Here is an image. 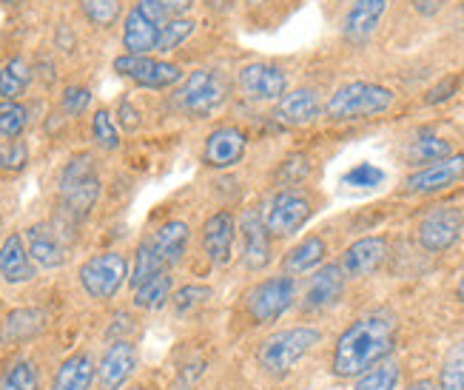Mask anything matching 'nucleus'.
<instances>
[{"instance_id": "nucleus-12", "label": "nucleus", "mask_w": 464, "mask_h": 390, "mask_svg": "<svg viewBox=\"0 0 464 390\" xmlns=\"http://www.w3.org/2000/svg\"><path fill=\"white\" fill-rule=\"evenodd\" d=\"M140 367V354L134 339H114L97 359V390H126Z\"/></svg>"}, {"instance_id": "nucleus-31", "label": "nucleus", "mask_w": 464, "mask_h": 390, "mask_svg": "<svg viewBox=\"0 0 464 390\" xmlns=\"http://www.w3.org/2000/svg\"><path fill=\"white\" fill-rule=\"evenodd\" d=\"M214 299V288L206 282H188V285H179L171 294V311L177 317H194L197 311H203V307Z\"/></svg>"}, {"instance_id": "nucleus-45", "label": "nucleus", "mask_w": 464, "mask_h": 390, "mask_svg": "<svg viewBox=\"0 0 464 390\" xmlns=\"http://www.w3.org/2000/svg\"><path fill=\"white\" fill-rule=\"evenodd\" d=\"M299 157H302V154H296V157L285 160V166L279 169V177H282V180H288V182H296V180H302V177L308 174V160L302 162V166H296V162H299Z\"/></svg>"}, {"instance_id": "nucleus-30", "label": "nucleus", "mask_w": 464, "mask_h": 390, "mask_svg": "<svg viewBox=\"0 0 464 390\" xmlns=\"http://www.w3.org/2000/svg\"><path fill=\"white\" fill-rule=\"evenodd\" d=\"M34 80V69L29 66L26 57H9L0 66V97L4 100H20Z\"/></svg>"}, {"instance_id": "nucleus-5", "label": "nucleus", "mask_w": 464, "mask_h": 390, "mask_svg": "<svg viewBox=\"0 0 464 390\" xmlns=\"http://www.w3.org/2000/svg\"><path fill=\"white\" fill-rule=\"evenodd\" d=\"M228 77L217 69H197L186 80H179L174 92V106L194 120H206L217 114L228 100Z\"/></svg>"}, {"instance_id": "nucleus-13", "label": "nucleus", "mask_w": 464, "mask_h": 390, "mask_svg": "<svg viewBox=\"0 0 464 390\" xmlns=\"http://www.w3.org/2000/svg\"><path fill=\"white\" fill-rule=\"evenodd\" d=\"M20 234H24L26 251L37 271H60L69 262V245L54 231L52 222H32Z\"/></svg>"}, {"instance_id": "nucleus-1", "label": "nucleus", "mask_w": 464, "mask_h": 390, "mask_svg": "<svg viewBox=\"0 0 464 390\" xmlns=\"http://www.w3.org/2000/svg\"><path fill=\"white\" fill-rule=\"evenodd\" d=\"M396 327L391 311H371L353 319L334 345L331 374L339 379H356L376 362L388 359L396 347Z\"/></svg>"}, {"instance_id": "nucleus-46", "label": "nucleus", "mask_w": 464, "mask_h": 390, "mask_svg": "<svg viewBox=\"0 0 464 390\" xmlns=\"http://www.w3.org/2000/svg\"><path fill=\"white\" fill-rule=\"evenodd\" d=\"M154 4L163 9L169 17H183L191 9V0H154Z\"/></svg>"}, {"instance_id": "nucleus-50", "label": "nucleus", "mask_w": 464, "mask_h": 390, "mask_svg": "<svg viewBox=\"0 0 464 390\" xmlns=\"http://www.w3.org/2000/svg\"><path fill=\"white\" fill-rule=\"evenodd\" d=\"M0 4H6V6H17L20 0H0Z\"/></svg>"}, {"instance_id": "nucleus-3", "label": "nucleus", "mask_w": 464, "mask_h": 390, "mask_svg": "<svg viewBox=\"0 0 464 390\" xmlns=\"http://www.w3.org/2000/svg\"><path fill=\"white\" fill-rule=\"evenodd\" d=\"M322 342V331L314 325H294L262 339L256 347V365L266 376H285Z\"/></svg>"}, {"instance_id": "nucleus-20", "label": "nucleus", "mask_w": 464, "mask_h": 390, "mask_svg": "<svg viewBox=\"0 0 464 390\" xmlns=\"http://www.w3.org/2000/svg\"><path fill=\"white\" fill-rule=\"evenodd\" d=\"M345 271H342L339 262H325L314 271L305 299H302V311H325V307L336 305L345 294Z\"/></svg>"}, {"instance_id": "nucleus-42", "label": "nucleus", "mask_w": 464, "mask_h": 390, "mask_svg": "<svg viewBox=\"0 0 464 390\" xmlns=\"http://www.w3.org/2000/svg\"><path fill=\"white\" fill-rule=\"evenodd\" d=\"M342 182H345V186H353V189H376L385 182V171L373 166V162H359V166H353L345 177H342Z\"/></svg>"}, {"instance_id": "nucleus-17", "label": "nucleus", "mask_w": 464, "mask_h": 390, "mask_svg": "<svg viewBox=\"0 0 464 390\" xmlns=\"http://www.w3.org/2000/svg\"><path fill=\"white\" fill-rule=\"evenodd\" d=\"M199 242H203V254L223 268L234 259V242H237V219L231 211H214L206 222H203V234H199Z\"/></svg>"}, {"instance_id": "nucleus-11", "label": "nucleus", "mask_w": 464, "mask_h": 390, "mask_svg": "<svg viewBox=\"0 0 464 390\" xmlns=\"http://www.w3.org/2000/svg\"><path fill=\"white\" fill-rule=\"evenodd\" d=\"M114 72L120 77H129L140 89L163 92L177 86L183 80V69L166 63V60H154L149 54H120L114 57Z\"/></svg>"}, {"instance_id": "nucleus-35", "label": "nucleus", "mask_w": 464, "mask_h": 390, "mask_svg": "<svg viewBox=\"0 0 464 390\" xmlns=\"http://www.w3.org/2000/svg\"><path fill=\"white\" fill-rule=\"evenodd\" d=\"M436 387L439 390H464V342L453 345L445 362H441Z\"/></svg>"}, {"instance_id": "nucleus-8", "label": "nucleus", "mask_w": 464, "mask_h": 390, "mask_svg": "<svg viewBox=\"0 0 464 390\" xmlns=\"http://www.w3.org/2000/svg\"><path fill=\"white\" fill-rule=\"evenodd\" d=\"M314 214V202L308 197V191H302L296 186L282 189L276 194L268 197V202L259 209L262 225L271 239H288L294 237L302 225H305Z\"/></svg>"}, {"instance_id": "nucleus-43", "label": "nucleus", "mask_w": 464, "mask_h": 390, "mask_svg": "<svg viewBox=\"0 0 464 390\" xmlns=\"http://www.w3.org/2000/svg\"><path fill=\"white\" fill-rule=\"evenodd\" d=\"M459 92V74H450V77H441L439 83L425 94V102L428 106H439V102L450 100L453 94Z\"/></svg>"}, {"instance_id": "nucleus-4", "label": "nucleus", "mask_w": 464, "mask_h": 390, "mask_svg": "<svg viewBox=\"0 0 464 390\" xmlns=\"http://www.w3.org/2000/svg\"><path fill=\"white\" fill-rule=\"evenodd\" d=\"M129 271L131 262L123 251H97L80 262L77 285L92 302L106 305L123 291V285L129 282Z\"/></svg>"}, {"instance_id": "nucleus-47", "label": "nucleus", "mask_w": 464, "mask_h": 390, "mask_svg": "<svg viewBox=\"0 0 464 390\" xmlns=\"http://www.w3.org/2000/svg\"><path fill=\"white\" fill-rule=\"evenodd\" d=\"M411 4L419 15H436L441 6H445V0H411Z\"/></svg>"}, {"instance_id": "nucleus-27", "label": "nucleus", "mask_w": 464, "mask_h": 390, "mask_svg": "<svg viewBox=\"0 0 464 390\" xmlns=\"http://www.w3.org/2000/svg\"><path fill=\"white\" fill-rule=\"evenodd\" d=\"M328 257V245L319 234H311L302 242H296L294 249L282 257V274L288 277H299V274H308V271H316L322 262Z\"/></svg>"}, {"instance_id": "nucleus-39", "label": "nucleus", "mask_w": 464, "mask_h": 390, "mask_svg": "<svg viewBox=\"0 0 464 390\" xmlns=\"http://www.w3.org/2000/svg\"><path fill=\"white\" fill-rule=\"evenodd\" d=\"M194 29H197L194 20H188V17H171L169 24L163 26V32H160L157 52H171V49H177L186 37L194 34Z\"/></svg>"}, {"instance_id": "nucleus-51", "label": "nucleus", "mask_w": 464, "mask_h": 390, "mask_svg": "<svg viewBox=\"0 0 464 390\" xmlns=\"http://www.w3.org/2000/svg\"><path fill=\"white\" fill-rule=\"evenodd\" d=\"M129 390H149L146 385H134V387H129Z\"/></svg>"}, {"instance_id": "nucleus-29", "label": "nucleus", "mask_w": 464, "mask_h": 390, "mask_svg": "<svg viewBox=\"0 0 464 390\" xmlns=\"http://www.w3.org/2000/svg\"><path fill=\"white\" fill-rule=\"evenodd\" d=\"M171 294H174V274L171 271H163L151 277L149 282L137 285L134 288V299L131 305L140 307V311H163V307L171 302Z\"/></svg>"}, {"instance_id": "nucleus-24", "label": "nucleus", "mask_w": 464, "mask_h": 390, "mask_svg": "<svg viewBox=\"0 0 464 390\" xmlns=\"http://www.w3.org/2000/svg\"><path fill=\"white\" fill-rule=\"evenodd\" d=\"M322 112H325V106H322L314 89H294L276 100L274 117L282 126H311V122L322 117Z\"/></svg>"}, {"instance_id": "nucleus-7", "label": "nucleus", "mask_w": 464, "mask_h": 390, "mask_svg": "<svg viewBox=\"0 0 464 390\" xmlns=\"http://www.w3.org/2000/svg\"><path fill=\"white\" fill-rule=\"evenodd\" d=\"M296 302V277L276 274L259 279L242 294V311L251 325H271Z\"/></svg>"}, {"instance_id": "nucleus-32", "label": "nucleus", "mask_w": 464, "mask_h": 390, "mask_svg": "<svg viewBox=\"0 0 464 390\" xmlns=\"http://www.w3.org/2000/svg\"><path fill=\"white\" fill-rule=\"evenodd\" d=\"M169 271L163 262H160V257L154 254V249L149 245V239L143 237L137 242V249H134V257H131V271H129V285L131 288H137V285H143L149 282L151 277L157 274H163Z\"/></svg>"}, {"instance_id": "nucleus-40", "label": "nucleus", "mask_w": 464, "mask_h": 390, "mask_svg": "<svg viewBox=\"0 0 464 390\" xmlns=\"http://www.w3.org/2000/svg\"><path fill=\"white\" fill-rule=\"evenodd\" d=\"M29 146L24 140H6L4 146H0V171L6 174H20L26 166H29Z\"/></svg>"}, {"instance_id": "nucleus-15", "label": "nucleus", "mask_w": 464, "mask_h": 390, "mask_svg": "<svg viewBox=\"0 0 464 390\" xmlns=\"http://www.w3.org/2000/svg\"><path fill=\"white\" fill-rule=\"evenodd\" d=\"M49 327V314L37 305H20L0 319V345L20 347L34 342Z\"/></svg>"}, {"instance_id": "nucleus-14", "label": "nucleus", "mask_w": 464, "mask_h": 390, "mask_svg": "<svg viewBox=\"0 0 464 390\" xmlns=\"http://www.w3.org/2000/svg\"><path fill=\"white\" fill-rule=\"evenodd\" d=\"M239 92L254 102H276L288 92V74L274 63H248L237 74Z\"/></svg>"}, {"instance_id": "nucleus-38", "label": "nucleus", "mask_w": 464, "mask_h": 390, "mask_svg": "<svg viewBox=\"0 0 464 390\" xmlns=\"http://www.w3.org/2000/svg\"><path fill=\"white\" fill-rule=\"evenodd\" d=\"M453 154V146L441 137H419L411 146V160L416 162H439Z\"/></svg>"}, {"instance_id": "nucleus-21", "label": "nucleus", "mask_w": 464, "mask_h": 390, "mask_svg": "<svg viewBox=\"0 0 464 390\" xmlns=\"http://www.w3.org/2000/svg\"><path fill=\"white\" fill-rule=\"evenodd\" d=\"M388 257V239L385 237H362L353 245H348V251L342 254V271L345 277L362 279L371 277L382 268V262Z\"/></svg>"}, {"instance_id": "nucleus-9", "label": "nucleus", "mask_w": 464, "mask_h": 390, "mask_svg": "<svg viewBox=\"0 0 464 390\" xmlns=\"http://www.w3.org/2000/svg\"><path fill=\"white\" fill-rule=\"evenodd\" d=\"M169 15L160 9L154 0H140L129 12L123 24V46L126 54H151L157 52L160 32L169 24Z\"/></svg>"}, {"instance_id": "nucleus-23", "label": "nucleus", "mask_w": 464, "mask_h": 390, "mask_svg": "<svg viewBox=\"0 0 464 390\" xmlns=\"http://www.w3.org/2000/svg\"><path fill=\"white\" fill-rule=\"evenodd\" d=\"M149 245L154 249V254L160 257V262L166 265V268H177L179 262H183L186 251H188V242H191V229L188 222L183 219H169L160 225L157 231H151L149 237Z\"/></svg>"}, {"instance_id": "nucleus-2", "label": "nucleus", "mask_w": 464, "mask_h": 390, "mask_svg": "<svg viewBox=\"0 0 464 390\" xmlns=\"http://www.w3.org/2000/svg\"><path fill=\"white\" fill-rule=\"evenodd\" d=\"M100 197V174L92 154L80 151L57 174V214L69 222H83Z\"/></svg>"}, {"instance_id": "nucleus-19", "label": "nucleus", "mask_w": 464, "mask_h": 390, "mask_svg": "<svg viewBox=\"0 0 464 390\" xmlns=\"http://www.w3.org/2000/svg\"><path fill=\"white\" fill-rule=\"evenodd\" d=\"M459 180H464V154H450L445 160L430 162V166L413 171L405 180V189L411 194H436V191L456 186Z\"/></svg>"}, {"instance_id": "nucleus-28", "label": "nucleus", "mask_w": 464, "mask_h": 390, "mask_svg": "<svg viewBox=\"0 0 464 390\" xmlns=\"http://www.w3.org/2000/svg\"><path fill=\"white\" fill-rule=\"evenodd\" d=\"M0 390H44V371L32 356H12L0 367Z\"/></svg>"}, {"instance_id": "nucleus-36", "label": "nucleus", "mask_w": 464, "mask_h": 390, "mask_svg": "<svg viewBox=\"0 0 464 390\" xmlns=\"http://www.w3.org/2000/svg\"><path fill=\"white\" fill-rule=\"evenodd\" d=\"M92 137H94V142L103 151L120 149V132H117L114 114L109 109H97L94 112V117H92Z\"/></svg>"}, {"instance_id": "nucleus-18", "label": "nucleus", "mask_w": 464, "mask_h": 390, "mask_svg": "<svg viewBox=\"0 0 464 390\" xmlns=\"http://www.w3.org/2000/svg\"><path fill=\"white\" fill-rule=\"evenodd\" d=\"M248 149V137L237 126H219L206 137L203 146V162L208 169H231L237 162H242Z\"/></svg>"}, {"instance_id": "nucleus-44", "label": "nucleus", "mask_w": 464, "mask_h": 390, "mask_svg": "<svg viewBox=\"0 0 464 390\" xmlns=\"http://www.w3.org/2000/svg\"><path fill=\"white\" fill-rule=\"evenodd\" d=\"M117 117H120V126H123V129H129V132L140 129V112H137V106H134V102H131L129 97L120 100Z\"/></svg>"}, {"instance_id": "nucleus-48", "label": "nucleus", "mask_w": 464, "mask_h": 390, "mask_svg": "<svg viewBox=\"0 0 464 390\" xmlns=\"http://www.w3.org/2000/svg\"><path fill=\"white\" fill-rule=\"evenodd\" d=\"M408 390H439V387L430 379H416V382L408 385Z\"/></svg>"}, {"instance_id": "nucleus-6", "label": "nucleus", "mask_w": 464, "mask_h": 390, "mask_svg": "<svg viewBox=\"0 0 464 390\" xmlns=\"http://www.w3.org/2000/svg\"><path fill=\"white\" fill-rule=\"evenodd\" d=\"M393 106V92L379 86V83H365V80H356V83L342 86L331 94L325 102V114L334 122H345V120H362V117H376L382 112H388Z\"/></svg>"}, {"instance_id": "nucleus-41", "label": "nucleus", "mask_w": 464, "mask_h": 390, "mask_svg": "<svg viewBox=\"0 0 464 390\" xmlns=\"http://www.w3.org/2000/svg\"><path fill=\"white\" fill-rule=\"evenodd\" d=\"M92 106V89L86 86H66L63 94H60V114L74 120Z\"/></svg>"}, {"instance_id": "nucleus-10", "label": "nucleus", "mask_w": 464, "mask_h": 390, "mask_svg": "<svg viewBox=\"0 0 464 390\" xmlns=\"http://www.w3.org/2000/svg\"><path fill=\"white\" fill-rule=\"evenodd\" d=\"M464 231V214L456 205H436L416 225V239L430 254H445L459 242Z\"/></svg>"}, {"instance_id": "nucleus-22", "label": "nucleus", "mask_w": 464, "mask_h": 390, "mask_svg": "<svg viewBox=\"0 0 464 390\" xmlns=\"http://www.w3.org/2000/svg\"><path fill=\"white\" fill-rule=\"evenodd\" d=\"M97 379V359L92 351H74L66 359H60L49 390H92Z\"/></svg>"}, {"instance_id": "nucleus-49", "label": "nucleus", "mask_w": 464, "mask_h": 390, "mask_svg": "<svg viewBox=\"0 0 464 390\" xmlns=\"http://www.w3.org/2000/svg\"><path fill=\"white\" fill-rule=\"evenodd\" d=\"M456 299L464 305V274H461V279H459V285H456Z\"/></svg>"}, {"instance_id": "nucleus-37", "label": "nucleus", "mask_w": 464, "mask_h": 390, "mask_svg": "<svg viewBox=\"0 0 464 390\" xmlns=\"http://www.w3.org/2000/svg\"><path fill=\"white\" fill-rule=\"evenodd\" d=\"M80 9H83V15L92 20L94 26L111 29L117 20H120L123 4H120V0H80Z\"/></svg>"}, {"instance_id": "nucleus-34", "label": "nucleus", "mask_w": 464, "mask_h": 390, "mask_svg": "<svg viewBox=\"0 0 464 390\" xmlns=\"http://www.w3.org/2000/svg\"><path fill=\"white\" fill-rule=\"evenodd\" d=\"M399 387V365L393 359H382L365 374L356 376L353 390H396Z\"/></svg>"}, {"instance_id": "nucleus-16", "label": "nucleus", "mask_w": 464, "mask_h": 390, "mask_svg": "<svg viewBox=\"0 0 464 390\" xmlns=\"http://www.w3.org/2000/svg\"><path fill=\"white\" fill-rule=\"evenodd\" d=\"M37 279V265L32 262L26 242L20 231H12L0 239V282L9 288H20Z\"/></svg>"}, {"instance_id": "nucleus-26", "label": "nucleus", "mask_w": 464, "mask_h": 390, "mask_svg": "<svg viewBox=\"0 0 464 390\" xmlns=\"http://www.w3.org/2000/svg\"><path fill=\"white\" fill-rule=\"evenodd\" d=\"M385 9H388V0H353V6L348 9L345 20H342V34L353 40V44L368 40L376 32Z\"/></svg>"}, {"instance_id": "nucleus-25", "label": "nucleus", "mask_w": 464, "mask_h": 390, "mask_svg": "<svg viewBox=\"0 0 464 390\" xmlns=\"http://www.w3.org/2000/svg\"><path fill=\"white\" fill-rule=\"evenodd\" d=\"M242 262L248 271H262L271 262V237L262 225V217L256 209H248L242 214Z\"/></svg>"}, {"instance_id": "nucleus-33", "label": "nucleus", "mask_w": 464, "mask_h": 390, "mask_svg": "<svg viewBox=\"0 0 464 390\" xmlns=\"http://www.w3.org/2000/svg\"><path fill=\"white\" fill-rule=\"evenodd\" d=\"M29 126V106L20 100H0V140H20Z\"/></svg>"}]
</instances>
